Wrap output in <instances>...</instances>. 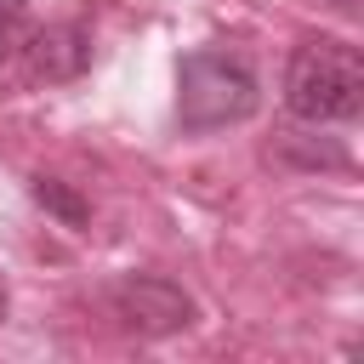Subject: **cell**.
Listing matches in <instances>:
<instances>
[{"instance_id":"cell-1","label":"cell","mask_w":364,"mask_h":364,"mask_svg":"<svg viewBox=\"0 0 364 364\" xmlns=\"http://www.w3.org/2000/svg\"><path fill=\"white\" fill-rule=\"evenodd\" d=\"M284 102L307 125L358 119V108H364V63H358V51L341 46V40H307L290 57Z\"/></svg>"},{"instance_id":"cell-2","label":"cell","mask_w":364,"mask_h":364,"mask_svg":"<svg viewBox=\"0 0 364 364\" xmlns=\"http://www.w3.org/2000/svg\"><path fill=\"white\" fill-rule=\"evenodd\" d=\"M256 108V74L228 57V51H193L182 57V80H176V114L188 131H216V125H239Z\"/></svg>"},{"instance_id":"cell-3","label":"cell","mask_w":364,"mask_h":364,"mask_svg":"<svg viewBox=\"0 0 364 364\" xmlns=\"http://www.w3.org/2000/svg\"><path fill=\"white\" fill-rule=\"evenodd\" d=\"M114 301H119V313H125V324H136V330H176V324H188V296L176 290V284H165V279H131V284H119L114 290Z\"/></svg>"},{"instance_id":"cell-4","label":"cell","mask_w":364,"mask_h":364,"mask_svg":"<svg viewBox=\"0 0 364 364\" xmlns=\"http://www.w3.org/2000/svg\"><path fill=\"white\" fill-rule=\"evenodd\" d=\"M6 40H11V34H6V23H0V57H6Z\"/></svg>"},{"instance_id":"cell-5","label":"cell","mask_w":364,"mask_h":364,"mask_svg":"<svg viewBox=\"0 0 364 364\" xmlns=\"http://www.w3.org/2000/svg\"><path fill=\"white\" fill-rule=\"evenodd\" d=\"M0 313H6V296H0Z\"/></svg>"}]
</instances>
